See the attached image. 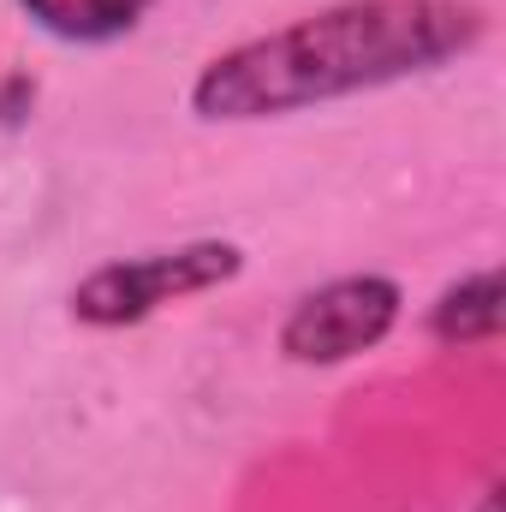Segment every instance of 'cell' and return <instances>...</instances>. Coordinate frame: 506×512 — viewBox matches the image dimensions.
Segmentation results:
<instances>
[{
    "label": "cell",
    "mask_w": 506,
    "mask_h": 512,
    "mask_svg": "<svg viewBox=\"0 0 506 512\" xmlns=\"http://www.w3.org/2000/svg\"><path fill=\"white\" fill-rule=\"evenodd\" d=\"M483 36L489 6L477 0H334L203 60L185 102L209 126L286 120L447 72L477 54Z\"/></svg>",
    "instance_id": "6da1fadb"
},
{
    "label": "cell",
    "mask_w": 506,
    "mask_h": 512,
    "mask_svg": "<svg viewBox=\"0 0 506 512\" xmlns=\"http://www.w3.org/2000/svg\"><path fill=\"white\" fill-rule=\"evenodd\" d=\"M239 274H245V251L233 239H185V245H167V251L114 256V262L90 268L72 286L66 310L84 328H131V322H149L167 304L233 286Z\"/></svg>",
    "instance_id": "7a4b0ae2"
},
{
    "label": "cell",
    "mask_w": 506,
    "mask_h": 512,
    "mask_svg": "<svg viewBox=\"0 0 506 512\" xmlns=\"http://www.w3.org/2000/svg\"><path fill=\"white\" fill-rule=\"evenodd\" d=\"M399 310H405V292L387 274L322 280L304 298H292V310L280 316V358L304 364V370L352 364V358L376 352L381 340L399 328Z\"/></svg>",
    "instance_id": "3957f363"
},
{
    "label": "cell",
    "mask_w": 506,
    "mask_h": 512,
    "mask_svg": "<svg viewBox=\"0 0 506 512\" xmlns=\"http://www.w3.org/2000/svg\"><path fill=\"white\" fill-rule=\"evenodd\" d=\"M501 268L495 262H483V268H471V274H459V280H447L441 286V298L429 304V340L435 346H447V352H471V346H495L501 340Z\"/></svg>",
    "instance_id": "277c9868"
},
{
    "label": "cell",
    "mask_w": 506,
    "mask_h": 512,
    "mask_svg": "<svg viewBox=\"0 0 506 512\" xmlns=\"http://www.w3.org/2000/svg\"><path fill=\"white\" fill-rule=\"evenodd\" d=\"M18 6L42 36L72 42V48H102V42L131 36L155 0H18Z\"/></svg>",
    "instance_id": "5b68a950"
},
{
    "label": "cell",
    "mask_w": 506,
    "mask_h": 512,
    "mask_svg": "<svg viewBox=\"0 0 506 512\" xmlns=\"http://www.w3.org/2000/svg\"><path fill=\"white\" fill-rule=\"evenodd\" d=\"M477 512H501V483H489V489H483V501H477Z\"/></svg>",
    "instance_id": "8992f818"
}]
</instances>
